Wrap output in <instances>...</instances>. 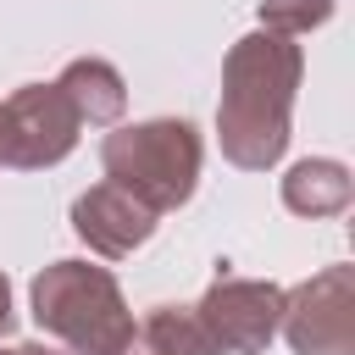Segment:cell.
I'll return each instance as SVG.
<instances>
[{
	"instance_id": "obj_1",
	"label": "cell",
	"mask_w": 355,
	"mask_h": 355,
	"mask_svg": "<svg viewBox=\"0 0 355 355\" xmlns=\"http://www.w3.org/2000/svg\"><path fill=\"white\" fill-rule=\"evenodd\" d=\"M305 55L283 33H244L222 61V100H216V139L222 155L244 172H266L288 150V116L300 89Z\"/></svg>"
},
{
	"instance_id": "obj_2",
	"label": "cell",
	"mask_w": 355,
	"mask_h": 355,
	"mask_svg": "<svg viewBox=\"0 0 355 355\" xmlns=\"http://www.w3.org/2000/svg\"><path fill=\"white\" fill-rule=\"evenodd\" d=\"M39 333L61 338L72 355H116L133 338V311L105 266L89 261H55L33 277L28 288Z\"/></svg>"
},
{
	"instance_id": "obj_3",
	"label": "cell",
	"mask_w": 355,
	"mask_h": 355,
	"mask_svg": "<svg viewBox=\"0 0 355 355\" xmlns=\"http://www.w3.org/2000/svg\"><path fill=\"white\" fill-rule=\"evenodd\" d=\"M200 133L183 116H155V122H133L100 139V166L105 183L128 189L144 211H178L189 205L194 183H200Z\"/></svg>"
},
{
	"instance_id": "obj_4",
	"label": "cell",
	"mask_w": 355,
	"mask_h": 355,
	"mask_svg": "<svg viewBox=\"0 0 355 355\" xmlns=\"http://www.w3.org/2000/svg\"><path fill=\"white\" fill-rule=\"evenodd\" d=\"M205 355H261L283 322V288L266 277H216L200 305H189Z\"/></svg>"
},
{
	"instance_id": "obj_5",
	"label": "cell",
	"mask_w": 355,
	"mask_h": 355,
	"mask_svg": "<svg viewBox=\"0 0 355 355\" xmlns=\"http://www.w3.org/2000/svg\"><path fill=\"white\" fill-rule=\"evenodd\" d=\"M294 355H355V266H322L300 288H283V322Z\"/></svg>"
},
{
	"instance_id": "obj_6",
	"label": "cell",
	"mask_w": 355,
	"mask_h": 355,
	"mask_svg": "<svg viewBox=\"0 0 355 355\" xmlns=\"http://www.w3.org/2000/svg\"><path fill=\"white\" fill-rule=\"evenodd\" d=\"M78 111L55 83H22L11 100H0V166H55L78 144Z\"/></svg>"
},
{
	"instance_id": "obj_7",
	"label": "cell",
	"mask_w": 355,
	"mask_h": 355,
	"mask_svg": "<svg viewBox=\"0 0 355 355\" xmlns=\"http://www.w3.org/2000/svg\"><path fill=\"white\" fill-rule=\"evenodd\" d=\"M72 233L94 250V255H133L150 233H155V211H144L128 189L116 183H94L89 194L72 200Z\"/></svg>"
},
{
	"instance_id": "obj_8",
	"label": "cell",
	"mask_w": 355,
	"mask_h": 355,
	"mask_svg": "<svg viewBox=\"0 0 355 355\" xmlns=\"http://www.w3.org/2000/svg\"><path fill=\"white\" fill-rule=\"evenodd\" d=\"M55 89L67 94V105H72L78 122H89V128L116 122L122 105H128V83H122V72H116L111 61H100V55H78V61H67L61 78H55Z\"/></svg>"
},
{
	"instance_id": "obj_9",
	"label": "cell",
	"mask_w": 355,
	"mask_h": 355,
	"mask_svg": "<svg viewBox=\"0 0 355 355\" xmlns=\"http://www.w3.org/2000/svg\"><path fill=\"white\" fill-rule=\"evenodd\" d=\"M355 183H349V166L333 161V155H311V161H294L288 178H283V205L294 216H338L349 205Z\"/></svg>"
},
{
	"instance_id": "obj_10",
	"label": "cell",
	"mask_w": 355,
	"mask_h": 355,
	"mask_svg": "<svg viewBox=\"0 0 355 355\" xmlns=\"http://www.w3.org/2000/svg\"><path fill=\"white\" fill-rule=\"evenodd\" d=\"M327 17H333V0H261V28L266 33H283V39L311 33Z\"/></svg>"
},
{
	"instance_id": "obj_11",
	"label": "cell",
	"mask_w": 355,
	"mask_h": 355,
	"mask_svg": "<svg viewBox=\"0 0 355 355\" xmlns=\"http://www.w3.org/2000/svg\"><path fill=\"white\" fill-rule=\"evenodd\" d=\"M11 322H17V311H11V283H6V272H0V338L11 333Z\"/></svg>"
},
{
	"instance_id": "obj_12",
	"label": "cell",
	"mask_w": 355,
	"mask_h": 355,
	"mask_svg": "<svg viewBox=\"0 0 355 355\" xmlns=\"http://www.w3.org/2000/svg\"><path fill=\"white\" fill-rule=\"evenodd\" d=\"M17 355H67V349H55V344H17Z\"/></svg>"
},
{
	"instance_id": "obj_13",
	"label": "cell",
	"mask_w": 355,
	"mask_h": 355,
	"mask_svg": "<svg viewBox=\"0 0 355 355\" xmlns=\"http://www.w3.org/2000/svg\"><path fill=\"white\" fill-rule=\"evenodd\" d=\"M0 355H17V349H0Z\"/></svg>"
}]
</instances>
